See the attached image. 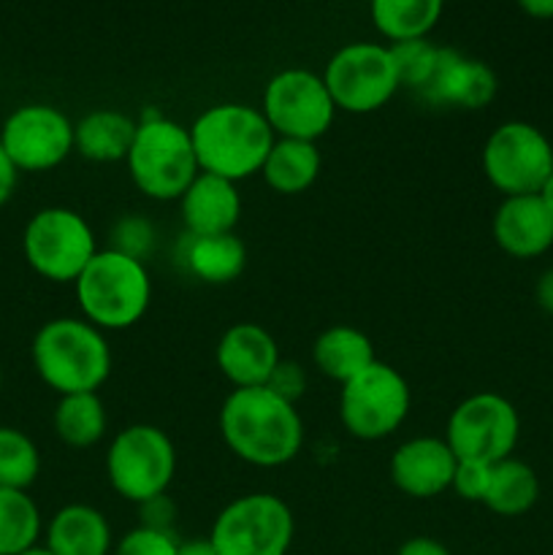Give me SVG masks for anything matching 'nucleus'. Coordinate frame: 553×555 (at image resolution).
<instances>
[{"label": "nucleus", "mask_w": 553, "mask_h": 555, "mask_svg": "<svg viewBox=\"0 0 553 555\" xmlns=\"http://www.w3.org/2000/svg\"><path fill=\"white\" fill-rule=\"evenodd\" d=\"M220 434L228 448L253 466H282L304 444V423L296 404L266 385L236 388L220 410Z\"/></svg>", "instance_id": "f257e3e1"}, {"label": "nucleus", "mask_w": 553, "mask_h": 555, "mask_svg": "<svg viewBox=\"0 0 553 555\" xmlns=\"http://www.w3.org/2000/svg\"><path fill=\"white\" fill-rule=\"evenodd\" d=\"M188 130L201 171L228 182L260 171L276 141L263 112L247 103H217L204 108Z\"/></svg>", "instance_id": "f03ea898"}, {"label": "nucleus", "mask_w": 553, "mask_h": 555, "mask_svg": "<svg viewBox=\"0 0 553 555\" xmlns=\"http://www.w3.org/2000/svg\"><path fill=\"white\" fill-rule=\"evenodd\" d=\"M33 366L60 396L98 393L112 374V350L101 328L79 318L49 320L33 339Z\"/></svg>", "instance_id": "7ed1b4c3"}, {"label": "nucleus", "mask_w": 553, "mask_h": 555, "mask_svg": "<svg viewBox=\"0 0 553 555\" xmlns=\"http://www.w3.org/2000/svg\"><path fill=\"white\" fill-rule=\"evenodd\" d=\"M74 285L85 320L101 331H119L139 323L152 298L146 266L114 247L95 253Z\"/></svg>", "instance_id": "20e7f679"}, {"label": "nucleus", "mask_w": 553, "mask_h": 555, "mask_svg": "<svg viewBox=\"0 0 553 555\" xmlns=\"http://www.w3.org/2000/svg\"><path fill=\"white\" fill-rule=\"evenodd\" d=\"M125 160L136 188L157 201L182 198L190 182L201 173L190 130L166 117L139 122Z\"/></svg>", "instance_id": "39448f33"}, {"label": "nucleus", "mask_w": 553, "mask_h": 555, "mask_svg": "<svg viewBox=\"0 0 553 555\" xmlns=\"http://www.w3.org/2000/svg\"><path fill=\"white\" fill-rule=\"evenodd\" d=\"M177 472V450L163 428L133 423L112 439L106 475L123 499L144 504L168 491Z\"/></svg>", "instance_id": "423d86ee"}, {"label": "nucleus", "mask_w": 553, "mask_h": 555, "mask_svg": "<svg viewBox=\"0 0 553 555\" xmlns=\"http://www.w3.org/2000/svg\"><path fill=\"white\" fill-rule=\"evenodd\" d=\"M260 112L276 139L318 141L334 122L336 103L325 87L323 74L293 65L271 76Z\"/></svg>", "instance_id": "0eeeda50"}, {"label": "nucleus", "mask_w": 553, "mask_h": 555, "mask_svg": "<svg viewBox=\"0 0 553 555\" xmlns=\"http://www.w3.org/2000/svg\"><path fill=\"white\" fill-rule=\"evenodd\" d=\"M22 249L33 269L54 282H76L95 258V233L74 209L49 206L36 211L25 225Z\"/></svg>", "instance_id": "6e6552de"}, {"label": "nucleus", "mask_w": 553, "mask_h": 555, "mask_svg": "<svg viewBox=\"0 0 553 555\" xmlns=\"http://www.w3.org/2000/svg\"><path fill=\"white\" fill-rule=\"evenodd\" d=\"M293 529V513L280 496L247 493L217 515L209 542L220 555H285Z\"/></svg>", "instance_id": "1a4fd4ad"}, {"label": "nucleus", "mask_w": 553, "mask_h": 555, "mask_svg": "<svg viewBox=\"0 0 553 555\" xmlns=\"http://www.w3.org/2000/svg\"><path fill=\"white\" fill-rule=\"evenodd\" d=\"M483 171L504 195H540L553 173V146L537 125L510 119L483 146Z\"/></svg>", "instance_id": "9d476101"}, {"label": "nucleus", "mask_w": 553, "mask_h": 555, "mask_svg": "<svg viewBox=\"0 0 553 555\" xmlns=\"http://www.w3.org/2000/svg\"><path fill=\"white\" fill-rule=\"evenodd\" d=\"M518 410L504 396L483 390L461 401L448 417L445 442L459 461L499 464L518 444Z\"/></svg>", "instance_id": "9b49d317"}, {"label": "nucleus", "mask_w": 553, "mask_h": 555, "mask_svg": "<svg viewBox=\"0 0 553 555\" xmlns=\"http://www.w3.org/2000/svg\"><path fill=\"white\" fill-rule=\"evenodd\" d=\"M410 385L388 363L377 361L342 385L339 417L358 439H383L394 434L410 415Z\"/></svg>", "instance_id": "f8f14e48"}, {"label": "nucleus", "mask_w": 553, "mask_h": 555, "mask_svg": "<svg viewBox=\"0 0 553 555\" xmlns=\"http://www.w3.org/2000/svg\"><path fill=\"white\" fill-rule=\"evenodd\" d=\"M323 81L336 108L350 114H366L385 106L399 90L394 57L385 43L352 41L336 49L325 63Z\"/></svg>", "instance_id": "ddd939ff"}, {"label": "nucleus", "mask_w": 553, "mask_h": 555, "mask_svg": "<svg viewBox=\"0 0 553 555\" xmlns=\"http://www.w3.org/2000/svg\"><path fill=\"white\" fill-rule=\"evenodd\" d=\"M0 144L16 168L47 171L74 150V122L49 103L14 108L0 128Z\"/></svg>", "instance_id": "4468645a"}, {"label": "nucleus", "mask_w": 553, "mask_h": 555, "mask_svg": "<svg viewBox=\"0 0 553 555\" xmlns=\"http://www.w3.org/2000/svg\"><path fill=\"white\" fill-rule=\"evenodd\" d=\"M459 459L450 444L437 437H415L401 442L390 455V480L415 499H434L453 486Z\"/></svg>", "instance_id": "2eb2a0df"}, {"label": "nucleus", "mask_w": 553, "mask_h": 555, "mask_svg": "<svg viewBox=\"0 0 553 555\" xmlns=\"http://www.w3.org/2000/svg\"><path fill=\"white\" fill-rule=\"evenodd\" d=\"M421 95L437 106L483 108L497 95V74L483 60L470 57L459 49L439 47L434 79Z\"/></svg>", "instance_id": "dca6fc26"}, {"label": "nucleus", "mask_w": 553, "mask_h": 555, "mask_svg": "<svg viewBox=\"0 0 553 555\" xmlns=\"http://www.w3.org/2000/svg\"><path fill=\"white\" fill-rule=\"evenodd\" d=\"M217 366L236 388H260L276 369L280 347L258 323H236L217 341Z\"/></svg>", "instance_id": "f3484780"}, {"label": "nucleus", "mask_w": 553, "mask_h": 555, "mask_svg": "<svg viewBox=\"0 0 553 555\" xmlns=\"http://www.w3.org/2000/svg\"><path fill=\"white\" fill-rule=\"evenodd\" d=\"M493 238L513 258H537L553 247V215L540 195H510L493 215Z\"/></svg>", "instance_id": "a211bd4d"}, {"label": "nucleus", "mask_w": 553, "mask_h": 555, "mask_svg": "<svg viewBox=\"0 0 553 555\" xmlns=\"http://www.w3.org/2000/svg\"><path fill=\"white\" fill-rule=\"evenodd\" d=\"M179 204H182V220L190 236L233 233L242 215V195H239L236 182L204 171L190 182Z\"/></svg>", "instance_id": "6ab92c4d"}, {"label": "nucleus", "mask_w": 553, "mask_h": 555, "mask_svg": "<svg viewBox=\"0 0 553 555\" xmlns=\"http://www.w3.org/2000/svg\"><path fill=\"white\" fill-rule=\"evenodd\" d=\"M47 547L52 555H108L112 526L106 515L90 504H65L49 520Z\"/></svg>", "instance_id": "aec40b11"}, {"label": "nucleus", "mask_w": 553, "mask_h": 555, "mask_svg": "<svg viewBox=\"0 0 553 555\" xmlns=\"http://www.w3.org/2000/svg\"><path fill=\"white\" fill-rule=\"evenodd\" d=\"M133 117L119 108H92L74 125V146L95 163L125 160L136 139Z\"/></svg>", "instance_id": "412c9836"}, {"label": "nucleus", "mask_w": 553, "mask_h": 555, "mask_svg": "<svg viewBox=\"0 0 553 555\" xmlns=\"http://www.w3.org/2000/svg\"><path fill=\"white\" fill-rule=\"evenodd\" d=\"M312 361L325 377L345 385L377 363V358H374L372 339L363 331L352 325H331L314 339Z\"/></svg>", "instance_id": "4be33fe9"}, {"label": "nucleus", "mask_w": 553, "mask_h": 555, "mask_svg": "<svg viewBox=\"0 0 553 555\" xmlns=\"http://www.w3.org/2000/svg\"><path fill=\"white\" fill-rule=\"evenodd\" d=\"M320 166V152L314 146V141H298V139H276L271 152L266 155L263 179L269 182V188H274L276 193H301L309 184L318 179Z\"/></svg>", "instance_id": "5701e85b"}, {"label": "nucleus", "mask_w": 553, "mask_h": 555, "mask_svg": "<svg viewBox=\"0 0 553 555\" xmlns=\"http://www.w3.org/2000/svg\"><path fill=\"white\" fill-rule=\"evenodd\" d=\"M188 269L209 285L233 282L247 266V247L236 233H215V236H190Z\"/></svg>", "instance_id": "b1692460"}, {"label": "nucleus", "mask_w": 553, "mask_h": 555, "mask_svg": "<svg viewBox=\"0 0 553 555\" xmlns=\"http://www.w3.org/2000/svg\"><path fill=\"white\" fill-rule=\"evenodd\" d=\"M540 499V480L529 464L518 459H504L491 466V486H488L486 504L497 515H524Z\"/></svg>", "instance_id": "393cba45"}, {"label": "nucleus", "mask_w": 553, "mask_h": 555, "mask_svg": "<svg viewBox=\"0 0 553 555\" xmlns=\"http://www.w3.org/2000/svg\"><path fill=\"white\" fill-rule=\"evenodd\" d=\"M372 22L390 43L428 38L442 16V0H374Z\"/></svg>", "instance_id": "a878e982"}, {"label": "nucleus", "mask_w": 553, "mask_h": 555, "mask_svg": "<svg viewBox=\"0 0 553 555\" xmlns=\"http://www.w3.org/2000/svg\"><path fill=\"white\" fill-rule=\"evenodd\" d=\"M54 431L70 448H90L106 434V406L98 393L60 396L54 406Z\"/></svg>", "instance_id": "bb28decb"}, {"label": "nucleus", "mask_w": 553, "mask_h": 555, "mask_svg": "<svg viewBox=\"0 0 553 555\" xmlns=\"http://www.w3.org/2000/svg\"><path fill=\"white\" fill-rule=\"evenodd\" d=\"M41 513L27 491L0 488V555H20L38 545Z\"/></svg>", "instance_id": "cd10ccee"}, {"label": "nucleus", "mask_w": 553, "mask_h": 555, "mask_svg": "<svg viewBox=\"0 0 553 555\" xmlns=\"http://www.w3.org/2000/svg\"><path fill=\"white\" fill-rule=\"evenodd\" d=\"M41 472V455L25 431L0 426V488L27 491Z\"/></svg>", "instance_id": "c85d7f7f"}, {"label": "nucleus", "mask_w": 553, "mask_h": 555, "mask_svg": "<svg viewBox=\"0 0 553 555\" xmlns=\"http://www.w3.org/2000/svg\"><path fill=\"white\" fill-rule=\"evenodd\" d=\"M388 49L396 65V76H399V87H410L415 92L426 90L437 70L439 47H434L428 38H412V41L388 43Z\"/></svg>", "instance_id": "c756f323"}, {"label": "nucleus", "mask_w": 553, "mask_h": 555, "mask_svg": "<svg viewBox=\"0 0 553 555\" xmlns=\"http://www.w3.org/2000/svg\"><path fill=\"white\" fill-rule=\"evenodd\" d=\"M114 555H179V542L171 531L139 529L128 531L114 547Z\"/></svg>", "instance_id": "7c9ffc66"}, {"label": "nucleus", "mask_w": 553, "mask_h": 555, "mask_svg": "<svg viewBox=\"0 0 553 555\" xmlns=\"http://www.w3.org/2000/svg\"><path fill=\"white\" fill-rule=\"evenodd\" d=\"M488 486H491V464L480 461H459L453 475V491L466 502H480L486 499Z\"/></svg>", "instance_id": "2f4dec72"}, {"label": "nucleus", "mask_w": 553, "mask_h": 555, "mask_svg": "<svg viewBox=\"0 0 553 555\" xmlns=\"http://www.w3.org/2000/svg\"><path fill=\"white\" fill-rule=\"evenodd\" d=\"M266 388L274 390L280 399L296 404V399H301L304 390H307V372L296 361H280L274 372H271Z\"/></svg>", "instance_id": "473e14b6"}, {"label": "nucleus", "mask_w": 553, "mask_h": 555, "mask_svg": "<svg viewBox=\"0 0 553 555\" xmlns=\"http://www.w3.org/2000/svg\"><path fill=\"white\" fill-rule=\"evenodd\" d=\"M139 509H141V526H144V529L171 531L173 520H177V507H173V502L166 496V493L139 504Z\"/></svg>", "instance_id": "72a5a7b5"}, {"label": "nucleus", "mask_w": 553, "mask_h": 555, "mask_svg": "<svg viewBox=\"0 0 553 555\" xmlns=\"http://www.w3.org/2000/svg\"><path fill=\"white\" fill-rule=\"evenodd\" d=\"M396 555H450V551L439 540H432V537H412L399 547Z\"/></svg>", "instance_id": "f704fd0d"}, {"label": "nucleus", "mask_w": 553, "mask_h": 555, "mask_svg": "<svg viewBox=\"0 0 553 555\" xmlns=\"http://www.w3.org/2000/svg\"><path fill=\"white\" fill-rule=\"evenodd\" d=\"M16 171H20V168H16L14 163H11V157L5 155L3 144H0V206H3L5 201L11 198V193H14Z\"/></svg>", "instance_id": "c9c22d12"}, {"label": "nucleus", "mask_w": 553, "mask_h": 555, "mask_svg": "<svg viewBox=\"0 0 553 555\" xmlns=\"http://www.w3.org/2000/svg\"><path fill=\"white\" fill-rule=\"evenodd\" d=\"M537 301L545 312L553 314V269H548L537 282Z\"/></svg>", "instance_id": "e433bc0d"}, {"label": "nucleus", "mask_w": 553, "mask_h": 555, "mask_svg": "<svg viewBox=\"0 0 553 555\" xmlns=\"http://www.w3.org/2000/svg\"><path fill=\"white\" fill-rule=\"evenodd\" d=\"M520 9H524L526 14L537 16V20H551L553 0H520Z\"/></svg>", "instance_id": "4c0bfd02"}, {"label": "nucleus", "mask_w": 553, "mask_h": 555, "mask_svg": "<svg viewBox=\"0 0 553 555\" xmlns=\"http://www.w3.org/2000/svg\"><path fill=\"white\" fill-rule=\"evenodd\" d=\"M179 555H220L209 540H193L179 545Z\"/></svg>", "instance_id": "58836bf2"}, {"label": "nucleus", "mask_w": 553, "mask_h": 555, "mask_svg": "<svg viewBox=\"0 0 553 555\" xmlns=\"http://www.w3.org/2000/svg\"><path fill=\"white\" fill-rule=\"evenodd\" d=\"M540 198H542V204L548 206V211H551V215H553V173H551V177H548V182L542 184Z\"/></svg>", "instance_id": "ea45409f"}, {"label": "nucleus", "mask_w": 553, "mask_h": 555, "mask_svg": "<svg viewBox=\"0 0 553 555\" xmlns=\"http://www.w3.org/2000/svg\"><path fill=\"white\" fill-rule=\"evenodd\" d=\"M20 555H52V551H49L47 545H33L30 551H25V553H20Z\"/></svg>", "instance_id": "a19ab883"}, {"label": "nucleus", "mask_w": 553, "mask_h": 555, "mask_svg": "<svg viewBox=\"0 0 553 555\" xmlns=\"http://www.w3.org/2000/svg\"><path fill=\"white\" fill-rule=\"evenodd\" d=\"M0 388H3V369H0Z\"/></svg>", "instance_id": "79ce46f5"}]
</instances>
